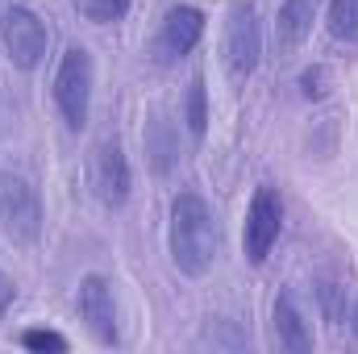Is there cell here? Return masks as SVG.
Masks as SVG:
<instances>
[{"label":"cell","instance_id":"277c9868","mask_svg":"<svg viewBox=\"0 0 358 354\" xmlns=\"http://www.w3.org/2000/svg\"><path fill=\"white\" fill-rule=\"evenodd\" d=\"M42 196L38 187L17 171H0V229L8 234V242L17 246H34L42 234Z\"/></svg>","mask_w":358,"mask_h":354},{"label":"cell","instance_id":"7a4b0ae2","mask_svg":"<svg viewBox=\"0 0 358 354\" xmlns=\"http://www.w3.org/2000/svg\"><path fill=\"white\" fill-rule=\"evenodd\" d=\"M92 88H96V67H92L88 46H67L55 71V108L71 134L88 125L92 113Z\"/></svg>","mask_w":358,"mask_h":354},{"label":"cell","instance_id":"5b68a950","mask_svg":"<svg viewBox=\"0 0 358 354\" xmlns=\"http://www.w3.org/2000/svg\"><path fill=\"white\" fill-rule=\"evenodd\" d=\"M0 42H4L8 63H13L17 71H34V67H42V59H46L50 29H46V21H42L34 8L8 4V8L0 13Z\"/></svg>","mask_w":358,"mask_h":354},{"label":"cell","instance_id":"4fadbf2b","mask_svg":"<svg viewBox=\"0 0 358 354\" xmlns=\"http://www.w3.org/2000/svg\"><path fill=\"white\" fill-rule=\"evenodd\" d=\"M71 4H76V13L84 21H92V25H117L134 8V0H71Z\"/></svg>","mask_w":358,"mask_h":354},{"label":"cell","instance_id":"2e32d148","mask_svg":"<svg viewBox=\"0 0 358 354\" xmlns=\"http://www.w3.org/2000/svg\"><path fill=\"white\" fill-rule=\"evenodd\" d=\"M21 346H25V351H55V354H63V351H67V338H63V334H55V330H25V334H21Z\"/></svg>","mask_w":358,"mask_h":354},{"label":"cell","instance_id":"6da1fadb","mask_svg":"<svg viewBox=\"0 0 358 354\" xmlns=\"http://www.w3.org/2000/svg\"><path fill=\"white\" fill-rule=\"evenodd\" d=\"M167 250L179 275L200 279L208 275L221 250V225L213 217V204L200 192H179L171 200V217H167Z\"/></svg>","mask_w":358,"mask_h":354},{"label":"cell","instance_id":"30bf717a","mask_svg":"<svg viewBox=\"0 0 358 354\" xmlns=\"http://www.w3.org/2000/svg\"><path fill=\"white\" fill-rule=\"evenodd\" d=\"M271 330H275V346L287 354H308L313 351V334L304 325V313L296 309L292 292H279L271 304Z\"/></svg>","mask_w":358,"mask_h":354},{"label":"cell","instance_id":"8fae6325","mask_svg":"<svg viewBox=\"0 0 358 354\" xmlns=\"http://www.w3.org/2000/svg\"><path fill=\"white\" fill-rule=\"evenodd\" d=\"M313 21H317V0H283V4H279V17H275V46H279V59L296 55V50L308 42Z\"/></svg>","mask_w":358,"mask_h":354},{"label":"cell","instance_id":"5bb4252c","mask_svg":"<svg viewBox=\"0 0 358 354\" xmlns=\"http://www.w3.org/2000/svg\"><path fill=\"white\" fill-rule=\"evenodd\" d=\"M329 34L338 42H358V0H329Z\"/></svg>","mask_w":358,"mask_h":354},{"label":"cell","instance_id":"7c38bea8","mask_svg":"<svg viewBox=\"0 0 358 354\" xmlns=\"http://www.w3.org/2000/svg\"><path fill=\"white\" fill-rule=\"evenodd\" d=\"M183 121H187L192 142H204V134H208V92H204V76H192V84H187Z\"/></svg>","mask_w":358,"mask_h":354},{"label":"cell","instance_id":"9c48e42d","mask_svg":"<svg viewBox=\"0 0 358 354\" xmlns=\"http://www.w3.org/2000/svg\"><path fill=\"white\" fill-rule=\"evenodd\" d=\"M76 309H80V321L88 325V334L100 346H117L121 342V330H117V296H113V283L104 275H84L80 279Z\"/></svg>","mask_w":358,"mask_h":354},{"label":"cell","instance_id":"3957f363","mask_svg":"<svg viewBox=\"0 0 358 354\" xmlns=\"http://www.w3.org/2000/svg\"><path fill=\"white\" fill-rule=\"evenodd\" d=\"M221 59L234 84H246L259 71L263 59V25H259V8L255 0H234L229 17H225V38H221Z\"/></svg>","mask_w":358,"mask_h":354},{"label":"cell","instance_id":"e0dca14e","mask_svg":"<svg viewBox=\"0 0 358 354\" xmlns=\"http://www.w3.org/2000/svg\"><path fill=\"white\" fill-rule=\"evenodd\" d=\"M329 92V71L325 67H308L304 76H300V96L304 100H321Z\"/></svg>","mask_w":358,"mask_h":354},{"label":"cell","instance_id":"9a60e30c","mask_svg":"<svg viewBox=\"0 0 358 354\" xmlns=\"http://www.w3.org/2000/svg\"><path fill=\"white\" fill-rule=\"evenodd\" d=\"M317 300H321L325 321H334V325L346 321V288H338V283H321V288H317Z\"/></svg>","mask_w":358,"mask_h":354},{"label":"cell","instance_id":"ba28073f","mask_svg":"<svg viewBox=\"0 0 358 354\" xmlns=\"http://www.w3.org/2000/svg\"><path fill=\"white\" fill-rule=\"evenodd\" d=\"M200 38H204V13L196 4H171L163 13V21H159V34H155L150 55H155V63L171 67V63L187 59L200 46Z\"/></svg>","mask_w":358,"mask_h":354},{"label":"cell","instance_id":"d6986e66","mask_svg":"<svg viewBox=\"0 0 358 354\" xmlns=\"http://www.w3.org/2000/svg\"><path fill=\"white\" fill-rule=\"evenodd\" d=\"M346 325H350V334H355V342H358V304L346 313Z\"/></svg>","mask_w":358,"mask_h":354},{"label":"cell","instance_id":"ac0fdd59","mask_svg":"<svg viewBox=\"0 0 358 354\" xmlns=\"http://www.w3.org/2000/svg\"><path fill=\"white\" fill-rule=\"evenodd\" d=\"M13 300H17V283L0 271V321H4V313L13 309Z\"/></svg>","mask_w":358,"mask_h":354},{"label":"cell","instance_id":"52a82bcc","mask_svg":"<svg viewBox=\"0 0 358 354\" xmlns=\"http://www.w3.org/2000/svg\"><path fill=\"white\" fill-rule=\"evenodd\" d=\"M279 234H283V200H279V192L271 183H263L255 192V200L246 208V225H242L246 263H255V267L267 263V255H271V246L279 242Z\"/></svg>","mask_w":358,"mask_h":354},{"label":"cell","instance_id":"8992f818","mask_svg":"<svg viewBox=\"0 0 358 354\" xmlns=\"http://www.w3.org/2000/svg\"><path fill=\"white\" fill-rule=\"evenodd\" d=\"M88 183H92V196L104 204V208H121L134 192V171H129V159L121 150L117 138H104L96 142L88 155Z\"/></svg>","mask_w":358,"mask_h":354}]
</instances>
